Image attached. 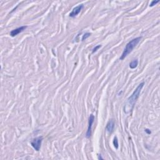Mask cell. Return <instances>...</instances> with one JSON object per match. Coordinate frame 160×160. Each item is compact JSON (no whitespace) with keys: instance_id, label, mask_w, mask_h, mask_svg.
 <instances>
[{"instance_id":"obj_9","label":"cell","mask_w":160,"mask_h":160,"mask_svg":"<svg viewBox=\"0 0 160 160\" xmlns=\"http://www.w3.org/2000/svg\"><path fill=\"white\" fill-rule=\"evenodd\" d=\"M113 145L115 147L116 149H118V146H119V145H118V140L117 137H114L113 140Z\"/></svg>"},{"instance_id":"obj_3","label":"cell","mask_w":160,"mask_h":160,"mask_svg":"<svg viewBox=\"0 0 160 160\" xmlns=\"http://www.w3.org/2000/svg\"><path fill=\"white\" fill-rule=\"evenodd\" d=\"M43 138L42 136H39V137H37V138H34V139H33L31 141V146H32L34 149H35L36 151H39V149H40L41 143H42L43 141Z\"/></svg>"},{"instance_id":"obj_5","label":"cell","mask_w":160,"mask_h":160,"mask_svg":"<svg viewBox=\"0 0 160 160\" xmlns=\"http://www.w3.org/2000/svg\"><path fill=\"white\" fill-rule=\"evenodd\" d=\"M83 7H84V6L83 4H80V5H78L75 8H74L71 12L69 13V17L74 18V17L76 16L81 12V11L83 8Z\"/></svg>"},{"instance_id":"obj_13","label":"cell","mask_w":160,"mask_h":160,"mask_svg":"<svg viewBox=\"0 0 160 160\" xmlns=\"http://www.w3.org/2000/svg\"><path fill=\"white\" fill-rule=\"evenodd\" d=\"M145 132H146V133H148V134H151V131L149 130V129H145Z\"/></svg>"},{"instance_id":"obj_12","label":"cell","mask_w":160,"mask_h":160,"mask_svg":"<svg viewBox=\"0 0 160 160\" xmlns=\"http://www.w3.org/2000/svg\"><path fill=\"white\" fill-rule=\"evenodd\" d=\"M159 2H160L159 1H153L151 2V3L150 4V5H149V6H150V7H153V6H155V4H157Z\"/></svg>"},{"instance_id":"obj_1","label":"cell","mask_w":160,"mask_h":160,"mask_svg":"<svg viewBox=\"0 0 160 160\" xmlns=\"http://www.w3.org/2000/svg\"><path fill=\"white\" fill-rule=\"evenodd\" d=\"M144 85H145V83H144V82L140 83V84L137 86L136 90L134 91L133 94L128 98L126 102L125 103V106H124V112H125V113H129L131 112L132 110H133L135 104H136V101H137L138 98H139V94H140L142 88H143Z\"/></svg>"},{"instance_id":"obj_7","label":"cell","mask_w":160,"mask_h":160,"mask_svg":"<svg viewBox=\"0 0 160 160\" xmlns=\"http://www.w3.org/2000/svg\"><path fill=\"white\" fill-rule=\"evenodd\" d=\"M114 128V121L113 119H111L107 123L106 129V130L109 133H111L113 132Z\"/></svg>"},{"instance_id":"obj_10","label":"cell","mask_w":160,"mask_h":160,"mask_svg":"<svg viewBox=\"0 0 160 160\" xmlns=\"http://www.w3.org/2000/svg\"><path fill=\"white\" fill-rule=\"evenodd\" d=\"M91 34L90 33H86L85 34H84L83 35V37H82L81 40L83 41H84L85 39H86L88 38H89V37L91 36Z\"/></svg>"},{"instance_id":"obj_4","label":"cell","mask_w":160,"mask_h":160,"mask_svg":"<svg viewBox=\"0 0 160 160\" xmlns=\"http://www.w3.org/2000/svg\"><path fill=\"white\" fill-rule=\"evenodd\" d=\"M94 116L93 114H91L89 117L88 120V130L86 133V137L87 138H90L91 136V129H92V125L94 123Z\"/></svg>"},{"instance_id":"obj_8","label":"cell","mask_w":160,"mask_h":160,"mask_svg":"<svg viewBox=\"0 0 160 160\" xmlns=\"http://www.w3.org/2000/svg\"><path fill=\"white\" fill-rule=\"evenodd\" d=\"M138 60L137 59H134L133 61L131 62L130 63H129V68H130L131 69H135L136 68L137 66H138Z\"/></svg>"},{"instance_id":"obj_14","label":"cell","mask_w":160,"mask_h":160,"mask_svg":"<svg viewBox=\"0 0 160 160\" xmlns=\"http://www.w3.org/2000/svg\"><path fill=\"white\" fill-rule=\"evenodd\" d=\"M98 159H99V160H103V158L101 157V155H98Z\"/></svg>"},{"instance_id":"obj_11","label":"cell","mask_w":160,"mask_h":160,"mask_svg":"<svg viewBox=\"0 0 160 160\" xmlns=\"http://www.w3.org/2000/svg\"><path fill=\"white\" fill-rule=\"evenodd\" d=\"M101 47V45H98V46H96L94 47V48L93 49V51H92V53H94L95 52H96L97 50L99 49V48H100Z\"/></svg>"},{"instance_id":"obj_6","label":"cell","mask_w":160,"mask_h":160,"mask_svg":"<svg viewBox=\"0 0 160 160\" xmlns=\"http://www.w3.org/2000/svg\"><path fill=\"white\" fill-rule=\"evenodd\" d=\"M27 28L26 26H22L21 27H19L18 28H16L14 30H12V31L10 32V35L12 37H14L16 35H18V34H20V33L23 32V31L25 30Z\"/></svg>"},{"instance_id":"obj_2","label":"cell","mask_w":160,"mask_h":160,"mask_svg":"<svg viewBox=\"0 0 160 160\" xmlns=\"http://www.w3.org/2000/svg\"><path fill=\"white\" fill-rule=\"evenodd\" d=\"M141 39V37H137V38L133 39L129 42H128L126 45V47H125L121 56H120L119 59L120 60H123L129 53L132 52V51L136 46V45L139 43Z\"/></svg>"}]
</instances>
